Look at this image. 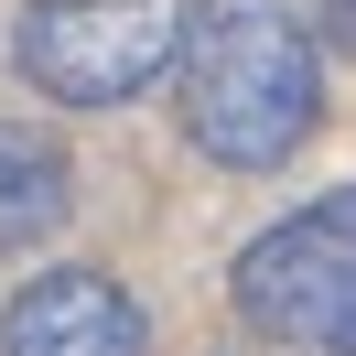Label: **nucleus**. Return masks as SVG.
I'll return each mask as SVG.
<instances>
[{
  "label": "nucleus",
  "mask_w": 356,
  "mask_h": 356,
  "mask_svg": "<svg viewBox=\"0 0 356 356\" xmlns=\"http://www.w3.org/2000/svg\"><path fill=\"white\" fill-rule=\"evenodd\" d=\"M184 140L227 173H281L324 119V44L281 0H184L173 44Z\"/></svg>",
  "instance_id": "f257e3e1"
},
{
  "label": "nucleus",
  "mask_w": 356,
  "mask_h": 356,
  "mask_svg": "<svg viewBox=\"0 0 356 356\" xmlns=\"http://www.w3.org/2000/svg\"><path fill=\"white\" fill-rule=\"evenodd\" d=\"M346 22H356V0H324V54H346Z\"/></svg>",
  "instance_id": "423d86ee"
},
{
  "label": "nucleus",
  "mask_w": 356,
  "mask_h": 356,
  "mask_svg": "<svg viewBox=\"0 0 356 356\" xmlns=\"http://www.w3.org/2000/svg\"><path fill=\"white\" fill-rule=\"evenodd\" d=\"M0 356H152V313L108 270H33L0 302Z\"/></svg>",
  "instance_id": "20e7f679"
},
{
  "label": "nucleus",
  "mask_w": 356,
  "mask_h": 356,
  "mask_svg": "<svg viewBox=\"0 0 356 356\" xmlns=\"http://www.w3.org/2000/svg\"><path fill=\"white\" fill-rule=\"evenodd\" d=\"M238 324H259L270 346H313V356H356V195H313L302 216L259 227L227 270Z\"/></svg>",
  "instance_id": "7ed1b4c3"
},
{
  "label": "nucleus",
  "mask_w": 356,
  "mask_h": 356,
  "mask_svg": "<svg viewBox=\"0 0 356 356\" xmlns=\"http://www.w3.org/2000/svg\"><path fill=\"white\" fill-rule=\"evenodd\" d=\"M65 216H76V162H65V140L0 119V248H44Z\"/></svg>",
  "instance_id": "39448f33"
},
{
  "label": "nucleus",
  "mask_w": 356,
  "mask_h": 356,
  "mask_svg": "<svg viewBox=\"0 0 356 356\" xmlns=\"http://www.w3.org/2000/svg\"><path fill=\"white\" fill-rule=\"evenodd\" d=\"M184 0H22L11 11V76L54 108H130L173 76Z\"/></svg>",
  "instance_id": "f03ea898"
}]
</instances>
